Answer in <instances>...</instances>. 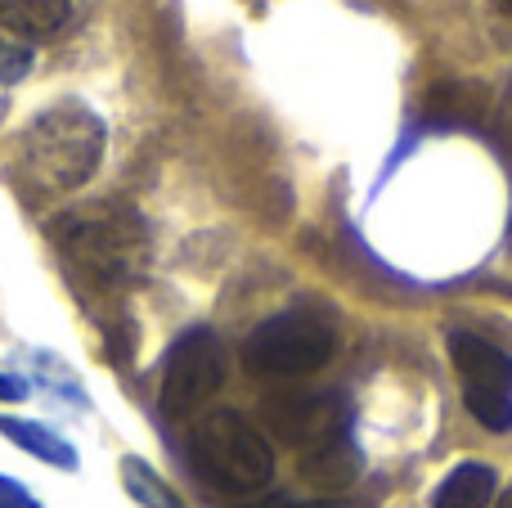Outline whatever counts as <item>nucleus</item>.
<instances>
[{
	"label": "nucleus",
	"instance_id": "f257e3e1",
	"mask_svg": "<svg viewBox=\"0 0 512 508\" xmlns=\"http://www.w3.org/2000/svg\"><path fill=\"white\" fill-rule=\"evenodd\" d=\"M104 122L95 108L81 99H59V104L41 108L18 135V176L41 194H68L81 189L104 162Z\"/></svg>",
	"mask_w": 512,
	"mask_h": 508
},
{
	"label": "nucleus",
	"instance_id": "f03ea898",
	"mask_svg": "<svg viewBox=\"0 0 512 508\" xmlns=\"http://www.w3.org/2000/svg\"><path fill=\"white\" fill-rule=\"evenodd\" d=\"M50 239L72 270L99 288H126L149 266V230L126 203H90L54 216Z\"/></svg>",
	"mask_w": 512,
	"mask_h": 508
},
{
	"label": "nucleus",
	"instance_id": "7ed1b4c3",
	"mask_svg": "<svg viewBox=\"0 0 512 508\" xmlns=\"http://www.w3.org/2000/svg\"><path fill=\"white\" fill-rule=\"evenodd\" d=\"M194 468L225 495H256L274 477V450L239 410H212L194 432Z\"/></svg>",
	"mask_w": 512,
	"mask_h": 508
},
{
	"label": "nucleus",
	"instance_id": "20e7f679",
	"mask_svg": "<svg viewBox=\"0 0 512 508\" xmlns=\"http://www.w3.org/2000/svg\"><path fill=\"white\" fill-rule=\"evenodd\" d=\"M328 360H333V329L301 311L265 320L243 347V365L261 378H301L324 369Z\"/></svg>",
	"mask_w": 512,
	"mask_h": 508
},
{
	"label": "nucleus",
	"instance_id": "39448f33",
	"mask_svg": "<svg viewBox=\"0 0 512 508\" xmlns=\"http://www.w3.org/2000/svg\"><path fill=\"white\" fill-rule=\"evenodd\" d=\"M225 383V351L212 329H189L171 342L167 365H162V414L185 419L198 414Z\"/></svg>",
	"mask_w": 512,
	"mask_h": 508
},
{
	"label": "nucleus",
	"instance_id": "423d86ee",
	"mask_svg": "<svg viewBox=\"0 0 512 508\" xmlns=\"http://www.w3.org/2000/svg\"><path fill=\"white\" fill-rule=\"evenodd\" d=\"M265 428L292 446H315L342 432V401L328 392H279L265 401Z\"/></svg>",
	"mask_w": 512,
	"mask_h": 508
},
{
	"label": "nucleus",
	"instance_id": "0eeeda50",
	"mask_svg": "<svg viewBox=\"0 0 512 508\" xmlns=\"http://www.w3.org/2000/svg\"><path fill=\"white\" fill-rule=\"evenodd\" d=\"M297 473H301V482L315 486L319 495H342L360 482L364 455L355 450V441L346 437V432H333V437H324V441L301 450Z\"/></svg>",
	"mask_w": 512,
	"mask_h": 508
},
{
	"label": "nucleus",
	"instance_id": "6e6552de",
	"mask_svg": "<svg viewBox=\"0 0 512 508\" xmlns=\"http://www.w3.org/2000/svg\"><path fill=\"white\" fill-rule=\"evenodd\" d=\"M450 356H454V369L463 374V387L512 396V356L499 351L495 342L472 338V333H450Z\"/></svg>",
	"mask_w": 512,
	"mask_h": 508
},
{
	"label": "nucleus",
	"instance_id": "1a4fd4ad",
	"mask_svg": "<svg viewBox=\"0 0 512 508\" xmlns=\"http://www.w3.org/2000/svg\"><path fill=\"white\" fill-rule=\"evenodd\" d=\"M72 14V0H0V27H9L23 41L54 36Z\"/></svg>",
	"mask_w": 512,
	"mask_h": 508
},
{
	"label": "nucleus",
	"instance_id": "9d476101",
	"mask_svg": "<svg viewBox=\"0 0 512 508\" xmlns=\"http://www.w3.org/2000/svg\"><path fill=\"white\" fill-rule=\"evenodd\" d=\"M495 500V468L490 464H459L432 495V508H486Z\"/></svg>",
	"mask_w": 512,
	"mask_h": 508
},
{
	"label": "nucleus",
	"instance_id": "9b49d317",
	"mask_svg": "<svg viewBox=\"0 0 512 508\" xmlns=\"http://www.w3.org/2000/svg\"><path fill=\"white\" fill-rule=\"evenodd\" d=\"M0 432H5L14 446H23L27 455L45 459L54 468H77V450L59 437V432L41 428V423H27V419H0Z\"/></svg>",
	"mask_w": 512,
	"mask_h": 508
},
{
	"label": "nucleus",
	"instance_id": "f8f14e48",
	"mask_svg": "<svg viewBox=\"0 0 512 508\" xmlns=\"http://www.w3.org/2000/svg\"><path fill=\"white\" fill-rule=\"evenodd\" d=\"M122 486H126V495H131L135 504H144V508H185V500H180V495L135 455L122 459Z\"/></svg>",
	"mask_w": 512,
	"mask_h": 508
},
{
	"label": "nucleus",
	"instance_id": "ddd939ff",
	"mask_svg": "<svg viewBox=\"0 0 512 508\" xmlns=\"http://www.w3.org/2000/svg\"><path fill=\"white\" fill-rule=\"evenodd\" d=\"M463 401H468V414H472V419H477L486 432H512V396L472 392V387H463Z\"/></svg>",
	"mask_w": 512,
	"mask_h": 508
},
{
	"label": "nucleus",
	"instance_id": "4468645a",
	"mask_svg": "<svg viewBox=\"0 0 512 508\" xmlns=\"http://www.w3.org/2000/svg\"><path fill=\"white\" fill-rule=\"evenodd\" d=\"M27 68H32V50L27 45H0V86H14Z\"/></svg>",
	"mask_w": 512,
	"mask_h": 508
},
{
	"label": "nucleus",
	"instance_id": "2eb2a0df",
	"mask_svg": "<svg viewBox=\"0 0 512 508\" xmlns=\"http://www.w3.org/2000/svg\"><path fill=\"white\" fill-rule=\"evenodd\" d=\"M0 508H41V504H36L23 486H14V482H5V477H0Z\"/></svg>",
	"mask_w": 512,
	"mask_h": 508
},
{
	"label": "nucleus",
	"instance_id": "dca6fc26",
	"mask_svg": "<svg viewBox=\"0 0 512 508\" xmlns=\"http://www.w3.org/2000/svg\"><path fill=\"white\" fill-rule=\"evenodd\" d=\"M23 396H27V383H23V378L0 374V401H23Z\"/></svg>",
	"mask_w": 512,
	"mask_h": 508
},
{
	"label": "nucleus",
	"instance_id": "f3484780",
	"mask_svg": "<svg viewBox=\"0 0 512 508\" xmlns=\"http://www.w3.org/2000/svg\"><path fill=\"white\" fill-rule=\"evenodd\" d=\"M252 508H324V504H301V500H292V495H270V500H261Z\"/></svg>",
	"mask_w": 512,
	"mask_h": 508
},
{
	"label": "nucleus",
	"instance_id": "a211bd4d",
	"mask_svg": "<svg viewBox=\"0 0 512 508\" xmlns=\"http://www.w3.org/2000/svg\"><path fill=\"white\" fill-rule=\"evenodd\" d=\"M499 508H512V486L504 491V500H499Z\"/></svg>",
	"mask_w": 512,
	"mask_h": 508
},
{
	"label": "nucleus",
	"instance_id": "6ab92c4d",
	"mask_svg": "<svg viewBox=\"0 0 512 508\" xmlns=\"http://www.w3.org/2000/svg\"><path fill=\"white\" fill-rule=\"evenodd\" d=\"M504 5H508V14H512V0H504Z\"/></svg>",
	"mask_w": 512,
	"mask_h": 508
}]
</instances>
